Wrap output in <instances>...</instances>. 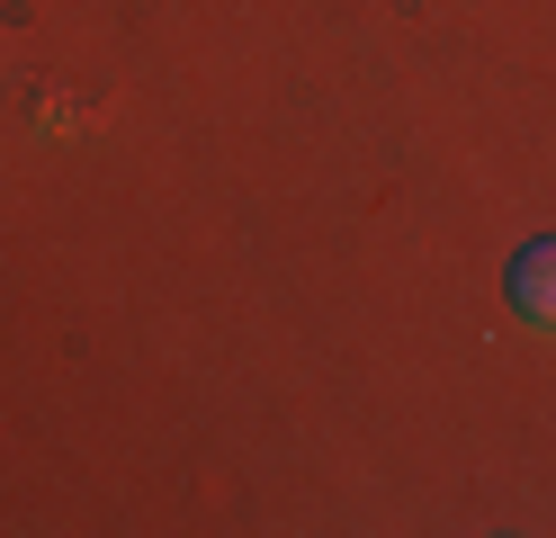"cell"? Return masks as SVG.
Wrapping results in <instances>:
<instances>
[{
  "instance_id": "1",
  "label": "cell",
  "mask_w": 556,
  "mask_h": 538,
  "mask_svg": "<svg viewBox=\"0 0 556 538\" xmlns=\"http://www.w3.org/2000/svg\"><path fill=\"white\" fill-rule=\"evenodd\" d=\"M511 314L556 333V234H539V242L511 251Z\"/></svg>"
}]
</instances>
